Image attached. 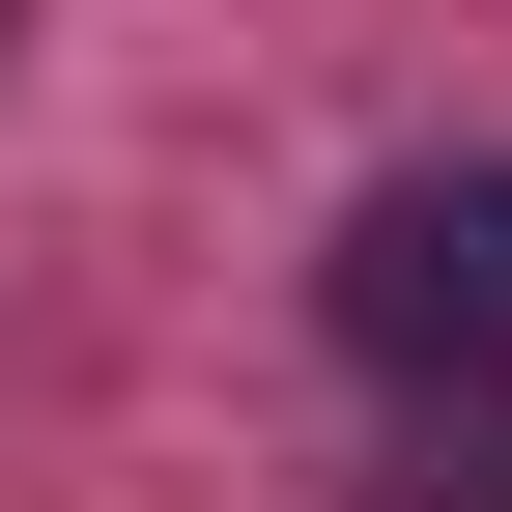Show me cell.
I'll use <instances>...</instances> for the list:
<instances>
[{
	"instance_id": "obj_1",
	"label": "cell",
	"mask_w": 512,
	"mask_h": 512,
	"mask_svg": "<svg viewBox=\"0 0 512 512\" xmlns=\"http://www.w3.org/2000/svg\"><path fill=\"white\" fill-rule=\"evenodd\" d=\"M342 342L399 399H512V171H370L342 200Z\"/></svg>"
}]
</instances>
